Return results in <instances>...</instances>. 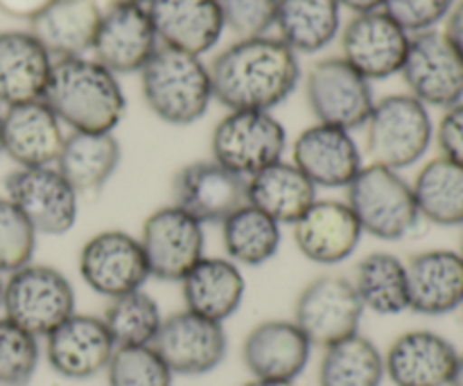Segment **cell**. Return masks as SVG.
<instances>
[{"label":"cell","mask_w":463,"mask_h":386,"mask_svg":"<svg viewBox=\"0 0 463 386\" xmlns=\"http://www.w3.org/2000/svg\"><path fill=\"white\" fill-rule=\"evenodd\" d=\"M213 99L229 111H271L301 80L298 54L279 36L238 39L213 61Z\"/></svg>","instance_id":"cell-1"},{"label":"cell","mask_w":463,"mask_h":386,"mask_svg":"<svg viewBox=\"0 0 463 386\" xmlns=\"http://www.w3.org/2000/svg\"><path fill=\"white\" fill-rule=\"evenodd\" d=\"M43 102L71 131L93 134H113L127 108L118 75L89 57L57 59Z\"/></svg>","instance_id":"cell-2"},{"label":"cell","mask_w":463,"mask_h":386,"mask_svg":"<svg viewBox=\"0 0 463 386\" xmlns=\"http://www.w3.org/2000/svg\"><path fill=\"white\" fill-rule=\"evenodd\" d=\"M140 89L149 111L175 127L202 120L213 102L211 71L202 57L165 45L140 71Z\"/></svg>","instance_id":"cell-3"},{"label":"cell","mask_w":463,"mask_h":386,"mask_svg":"<svg viewBox=\"0 0 463 386\" xmlns=\"http://www.w3.org/2000/svg\"><path fill=\"white\" fill-rule=\"evenodd\" d=\"M364 131L366 156L371 163L396 172L423 161L434 143V122L430 108L410 93L378 99Z\"/></svg>","instance_id":"cell-4"},{"label":"cell","mask_w":463,"mask_h":386,"mask_svg":"<svg viewBox=\"0 0 463 386\" xmlns=\"http://www.w3.org/2000/svg\"><path fill=\"white\" fill-rule=\"evenodd\" d=\"M346 203L364 235L383 242H401L420 224L411 181L402 172L369 163L346 188Z\"/></svg>","instance_id":"cell-5"},{"label":"cell","mask_w":463,"mask_h":386,"mask_svg":"<svg viewBox=\"0 0 463 386\" xmlns=\"http://www.w3.org/2000/svg\"><path fill=\"white\" fill-rule=\"evenodd\" d=\"M75 289L63 271L30 262L7 276L0 310L23 330L45 339L57 325L75 315Z\"/></svg>","instance_id":"cell-6"},{"label":"cell","mask_w":463,"mask_h":386,"mask_svg":"<svg viewBox=\"0 0 463 386\" xmlns=\"http://www.w3.org/2000/svg\"><path fill=\"white\" fill-rule=\"evenodd\" d=\"M285 149L288 131L271 111H229L211 136L213 161L244 179L280 161Z\"/></svg>","instance_id":"cell-7"},{"label":"cell","mask_w":463,"mask_h":386,"mask_svg":"<svg viewBox=\"0 0 463 386\" xmlns=\"http://www.w3.org/2000/svg\"><path fill=\"white\" fill-rule=\"evenodd\" d=\"M138 242L149 276L165 283H181V278L206 256L203 224L175 203L156 208L143 221Z\"/></svg>","instance_id":"cell-8"},{"label":"cell","mask_w":463,"mask_h":386,"mask_svg":"<svg viewBox=\"0 0 463 386\" xmlns=\"http://www.w3.org/2000/svg\"><path fill=\"white\" fill-rule=\"evenodd\" d=\"M5 197L39 235H66L80 215V193L54 165L16 167L5 179Z\"/></svg>","instance_id":"cell-9"},{"label":"cell","mask_w":463,"mask_h":386,"mask_svg":"<svg viewBox=\"0 0 463 386\" xmlns=\"http://www.w3.org/2000/svg\"><path fill=\"white\" fill-rule=\"evenodd\" d=\"M401 75L411 98L428 108H450L463 102V54L446 32L430 30L411 36Z\"/></svg>","instance_id":"cell-10"},{"label":"cell","mask_w":463,"mask_h":386,"mask_svg":"<svg viewBox=\"0 0 463 386\" xmlns=\"http://www.w3.org/2000/svg\"><path fill=\"white\" fill-rule=\"evenodd\" d=\"M306 98L317 122L342 129H360L373 111V90L342 57L317 61L306 75Z\"/></svg>","instance_id":"cell-11"},{"label":"cell","mask_w":463,"mask_h":386,"mask_svg":"<svg viewBox=\"0 0 463 386\" xmlns=\"http://www.w3.org/2000/svg\"><path fill=\"white\" fill-rule=\"evenodd\" d=\"M77 267L86 287L107 301L143 289L152 278L138 238L120 229L99 231L86 240Z\"/></svg>","instance_id":"cell-12"},{"label":"cell","mask_w":463,"mask_h":386,"mask_svg":"<svg viewBox=\"0 0 463 386\" xmlns=\"http://www.w3.org/2000/svg\"><path fill=\"white\" fill-rule=\"evenodd\" d=\"M364 315L351 278L326 274L310 280L294 303V324L312 346H330L360 333Z\"/></svg>","instance_id":"cell-13"},{"label":"cell","mask_w":463,"mask_h":386,"mask_svg":"<svg viewBox=\"0 0 463 386\" xmlns=\"http://www.w3.org/2000/svg\"><path fill=\"white\" fill-rule=\"evenodd\" d=\"M154 351L163 357L167 369L176 375L213 373L229 353V337L224 324L199 316L184 307L176 315L163 319L161 330L154 339Z\"/></svg>","instance_id":"cell-14"},{"label":"cell","mask_w":463,"mask_h":386,"mask_svg":"<svg viewBox=\"0 0 463 386\" xmlns=\"http://www.w3.org/2000/svg\"><path fill=\"white\" fill-rule=\"evenodd\" d=\"M410 39L383 9L355 14L342 32V59L364 80H387L401 72Z\"/></svg>","instance_id":"cell-15"},{"label":"cell","mask_w":463,"mask_h":386,"mask_svg":"<svg viewBox=\"0 0 463 386\" xmlns=\"http://www.w3.org/2000/svg\"><path fill=\"white\" fill-rule=\"evenodd\" d=\"M116 353L102 316L75 315L45 337V360L63 380L84 382L107 371Z\"/></svg>","instance_id":"cell-16"},{"label":"cell","mask_w":463,"mask_h":386,"mask_svg":"<svg viewBox=\"0 0 463 386\" xmlns=\"http://www.w3.org/2000/svg\"><path fill=\"white\" fill-rule=\"evenodd\" d=\"M172 203L202 224H222L247 203V179L217 161H194L172 179Z\"/></svg>","instance_id":"cell-17"},{"label":"cell","mask_w":463,"mask_h":386,"mask_svg":"<svg viewBox=\"0 0 463 386\" xmlns=\"http://www.w3.org/2000/svg\"><path fill=\"white\" fill-rule=\"evenodd\" d=\"M292 163L317 190H346L364 167V154L348 129L317 122L297 136L292 145Z\"/></svg>","instance_id":"cell-18"},{"label":"cell","mask_w":463,"mask_h":386,"mask_svg":"<svg viewBox=\"0 0 463 386\" xmlns=\"http://www.w3.org/2000/svg\"><path fill=\"white\" fill-rule=\"evenodd\" d=\"M292 235L303 258L315 265L333 267L357 251L364 231L346 202L317 199L294 221Z\"/></svg>","instance_id":"cell-19"},{"label":"cell","mask_w":463,"mask_h":386,"mask_svg":"<svg viewBox=\"0 0 463 386\" xmlns=\"http://www.w3.org/2000/svg\"><path fill=\"white\" fill-rule=\"evenodd\" d=\"M156 48L158 36L143 5H111L102 12L90 52L113 75H129L143 71Z\"/></svg>","instance_id":"cell-20"},{"label":"cell","mask_w":463,"mask_h":386,"mask_svg":"<svg viewBox=\"0 0 463 386\" xmlns=\"http://www.w3.org/2000/svg\"><path fill=\"white\" fill-rule=\"evenodd\" d=\"M384 355V378L393 386H450L461 353L434 330H410Z\"/></svg>","instance_id":"cell-21"},{"label":"cell","mask_w":463,"mask_h":386,"mask_svg":"<svg viewBox=\"0 0 463 386\" xmlns=\"http://www.w3.org/2000/svg\"><path fill=\"white\" fill-rule=\"evenodd\" d=\"M310 339L292 319L253 325L242 342L244 369L258 380H298L310 364Z\"/></svg>","instance_id":"cell-22"},{"label":"cell","mask_w":463,"mask_h":386,"mask_svg":"<svg viewBox=\"0 0 463 386\" xmlns=\"http://www.w3.org/2000/svg\"><path fill=\"white\" fill-rule=\"evenodd\" d=\"M410 310L446 316L463 307V256L455 249H428L405 262Z\"/></svg>","instance_id":"cell-23"},{"label":"cell","mask_w":463,"mask_h":386,"mask_svg":"<svg viewBox=\"0 0 463 386\" xmlns=\"http://www.w3.org/2000/svg\"><path fill=\"white\" fill-rule=\"evenodd\" d=\"M158 41L165 48L202 57L224 32L217 0H149L145 5Z\"/></svg>","instance_id":"cell-24"},{"label":"cell","mask_w":463,"mask_h":386,"mask_svg":"<svg viewBox=\"0 0 463 386\" xmlns=\"http://www.w3.org/2000/svg\"><path fill=\"white\" fill-rule=\"evenodd\" d=\"M61 127L43 99L7 107L3 116V154L16 167L54 165L66 138Z\"/></svg>","instance_id":"cell-25"},{"label":"cell","mask_w":463,"mask_h":386,"mask_svg":"<svg viewBox=\"0 0 463 386\" xmlns=\"http://www.w3.org/2000/svg\"><path fill=\"white\" fill-rule=\"evenodd\" d=\"M52 63L30 32H0V107L43 99Z\"/></svg>","instance_id":"cell-26"},{"label":"cell","mask_w":463,"mask_h":386,"mask_svg":"<svg viewBox=\"0 0 463 386\" xmlns=\"http://www.w3.org/2000/svg\"><path fill=\"white\" fill-rule=\"evenodd\" d=\"M102 9L95 0H52L30 21V34L57 59L86 57L93 50Z\"/></svg>","instance_id":"cell-27"},{"label":"cell","mask_w":463,"mask_h":386,"mask_svg":"<svg viewBox=\"0 0 463 386\" xmlns=\"http://www.w3.org/2000/svg\"><path fill=\"white\" fill-rule=\"evenodd\" d=\"M247 294L242 269L229 258L203 256L181 278V297L188 312L224 324L240 310Z\"/></svg>","instance_id":"cell-28"},{"label":"cell","mask_w":463,"mask_h":386,"mask_svg":"<svg viewBox=\"0 0 463 386\" xmlns=\"http://www.w3.org/2000/svg\"><path fill=\"white\" fill-rule=\"evenodd\" d=\"M317 199L315 184L285 158L247 179V203L274 217L280 226H292Z\"/></svg>","instance_id":"cell-29"},{"label":"cell","mask_w":463,"mask_h":386,"mask_svg":"<svg viewBox=\"0 0 463 386\" xmlns=\"http://www.w3.org/2000/svg\"><path fill=\"white\" fill-rule=\"evenodd\" d=\"M120 161L122 149L113 134L71 131L63 138L54 167L77 193L93 194L111 181Z\"/></svg>","instance_id":"cell-30"},{"label":"cell","mask_w":463,"mask_h":386,"mask_svg":"<svg viewBox=\"0 0 463 386\" xmlns=\"http://www.w3.org/2000/svg\"><path fill=\"white\" fill-rule=\"evenodd\" d=\"M279 39L297 54H315L328 48L342 27L337 0H279L276 5Z\"/></svg>","instance_id":"cell-31"},{"label":"cell","mask_w":463,"mask_h":386,"mask_svg":"<svg viewBox=\"0 0 463 386\" xmlns=\"http://www.w3.org/2000/svg\"><path fill=\"white\" fill-rule=\"evenodd\" d=\"M420 220L441 229H463V165L441 156L425 163L411 181Z\"/></svg>","instance_id":"cell-32"},{"label":"cell","mask_w":463,"mask_h":386,"mask_svg":"<svg viewBox=\"0 0 463 386\" xmlns=\"http://www.w3.org/2000/svg\"><path fill=\"white\" fill-rule=\"evenodd\" d=\"M364 312L396 316L410 310L405 260L389 251H371L357 260L351 278Z\"/></svg>","instance_id":"cell-33"},{"label":"cell","mask_w":463,"mask_h":386,"mask_svg":"<svg viewBox=\"0 0 463 386\" xmlns=\"http://www.w3.org/2000/svg\"><path fill=\"white\" fill-rule=\"evenodd\" d=\"M220 226L226 258L238 267L265 265L283 242V226L251 203H242Z\"/></svg>","instance_id":"cell-34"},{"label":"cell","mask_w":463,"mask_h":386,"mask_svg":"<svg viewBox=\"0 0 463 386\" xmlns=\"http://www.w3.org/2000/svg\"><path fill=\"white\" fill-rule=\"evenodd\" d=\"M319 386H383L384 355L369 337L355 333L324 348Z\"/></svg>","instance_id":"cell-35"},{"label":"cell","mask_w":463,"mask_h":386,"mask_svg":"<svg viewBox=\"0 0 463 386\" xmlns=\"http://www.w3.org/2000/svg\"><path fill=\"white\" fill-rule=\"evenodd\" d=\"M163 319L165 316H163L158 303L145 289L111 298L102 315L104 325H107L116 348L152 346Z\"/></svg>","instance_id":"cell-36"},{"label":"cell","mask_w":463,"mask_h":386,"mask_svg":"<svg viewBox=\"0 0 463 386\" xmlns=\"http://www.w3.org/2000/svg\"><path fill=\"white\" fill-rule=\"evenodd\" d=\"M109 386H172L175 373L154 346H120L107 371Z\"/></svg>","instance_id":"cell-37"},{"label":"cell","mask_w":463,"mask_h":386,"mask_svg":"<svg viewBox=\"0 0 463 386\" xmlns=\"http://www.w3.org/2000/svg\"><path fill=\"white\" fill-rule=\"evenodd\" d=\"M41 360L39 337L0 316V386H25Z\"/></svg>","instance_id":"cell-38"},{"label":"cell","mask_w":463,"mask_h":386,"mask_svg":"<svg viewBox=\"0 0 463 386\" xmlns=\"http://www.w3.org/2000/svg\"><path fill=\"white\" fill-rule=\"evenodd\" d=\"M39 233L27 217L9 202L0 197V274H14L30 265L36 251Z\"/></svg>","instance_id":"cell-39"},{"label":"cell","mask_w":463,"mask_h":386,"mask_svg":"<svg viewBox=\"0 0 463 386\" xmlns=\"http://www.w3.org/2000/svg\"><path fill=\"white\" fill-rule=\"evenodd\" d=\"M224 27L240 39L265 36L276 23L279 0H217Z\"/></svg>","instance_id":"cell-40"},{"label":"cell","mask_w":463,"mask_h":386,"mask_svg":"<svg viewBox=\"0 0 463 386\" xmlns=\"http://www.w3.org/2000/svg\"><path fill=\"white\" fill-rule=\"evenodd\" d=\"M455 0H384L383 12L389 14L410 36L430 32L448 18Z\"/></svg>","instance_id":"cell-41"},{"label":"cell","mask_w":463,"mask_h":386,"mask_svg":"<svg viewBox=\"0 0 463 386\" xmlns=\"http://www.w3.org/2000/svg\"><path fill=\"white\" fill-rule=\"evenodd\" d=\"M434 140L441 156L463 165V102L446 108L439 127H434Z\"/></svg>","instance_id":"cell-42"},{"label":"cell","mask_w":463,"mask_h":386,"mask_svg":"<svg viewBox=\"0 0 463 386\" xmlns=\"http://www.w3.org/2000/svg\"><path fill=\"white\" fill-rule=\"evenodd\" d=\"M50 3L52 0H0V9L14 18H27V21H32Z\"/></svg>","instance_id":"cell-43"},{"label":"cell","mask_w":463,"mask_h":386,"mask_svg":"<svg viewBox=\"0 0 463 386\" xmlns=\"http://www.w3.org/2000/svg\"><path fill=\"white\" fill-rule=\"evenodd\" d=\"M446 36L452 41L457 50L463 54V0L452 7V12L448 14L446 23Z\"/></svg>","instance_id":"cell-44"},{"label":"cell","mask_w":463,"mask_h":386,"mask_svg":"<svg viewBox=\"0 0 463 386\" xmlns=\"http://www.w3.org/2000/svg\"><path fill=\"white\" fill-rule=\"evenodd\" d=\"M342 7L351 9L353 14H364V12H375V9H383L384 0H337Z\"/></svg>","instance_id":"cell-45"},{"label":"cell","mask_w":463,"mask_h":386,"mask_svg":"<svg viewBox=\"0 0 463 386\" xmlns=\"http://www.w3.org/2000/svg\"><path fill=\"white\" fill-rule=\"evenodd\" d=\"M242 386H301L298 380H258L251 378L249 382H244Z\"/></svg>","instance_id":"cell-46"},{"label":"cell","mask_w":463,"mask_h":386,"mask_svg":"<svg viewBox=\"0 0 463 386\" xmlns=\"http://www.w3.org/2000/svg\"><path fill=\"white\" fill-rule=\"evenodd\" d=\"M450 386H463V355H459V360H457V369L452 373Z\"/></svg>","instance_id":"cell-47"},{"label":"cell","mask_w":463,"mask_h":386,"mask_svg":"<svg viewBox=\"0 0 463 386\" xmlns=\"http://www.w3.org/2000/svg\"><path fill=\"white\" fill-rule=\"evenodd\" d=\"M149 0H109V5H147Z\"/></svg>","instance_id":"cell-48"},{"label":"cell","mask_w":463,"mask_h":386,"mask_svg":"<svg viewBox=\"0 0 463 386\" xmlns=\"http://www.w3.org/2000/svg\"><path fill=\"white\" fill-rule=\"evenodd\" d=\"M3 116H5V107H0V154H3Z\"/></svg>","instance_id":"cell-49"},{"label":"cell","mask_w":463,"mask_h":386,"mask_svg":"<svg viewBox=\"0 0 463 386\" xmlns=\"http://www.w3.org/2000/svg\"><path fill=\"white\" fill-rule=\"evenodd\" d=\"M3 287H5V280H3V274H0V307H3Z\"/></svg>","instance_id":"cell-50"},{"label":"cell","mask_w":463,"mask_h":386,"mask_svg":"<svg viewBox=\"0 0 463 386\" xmlns=\"http://www.w3.org/2000/svg\"><path fill=\"white\" fill-rule=\"evenodd\" d=\"M457 251H459L463 256V233H461V242H459V249H457Z\"/></svg>","instance_id":"cell-51"},{"label":"cell","mask_w":463,"mask_h":386,"mask_svg":"<svg viewBox=\"0 0 463 386\" xmlns=\"http://www.w3.org/2000/svg\"><path fill=\"white\" fill-rule=\"evenodd\" d=\"M461 315H463V307H461Z\"/></svg>","instance_id":"cell-52"}]
</instances>
